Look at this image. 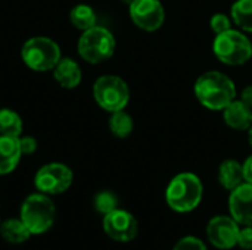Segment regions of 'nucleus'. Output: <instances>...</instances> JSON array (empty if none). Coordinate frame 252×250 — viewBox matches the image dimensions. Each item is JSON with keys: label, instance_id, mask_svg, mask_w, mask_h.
Wrapping results in <instances>:
<instances>
[{"label": "nucleus", "instance_id": "nucleus-1", "mask_svg": "<svg viewBox=\"0 0 252 250\" xmlns=\"http://www.w3.org/2000/svg\"><path fill=\"white\" fill-rule=\"evenodd\" d=\"M195 96L210 111H223L236 99V87L232 78L219 71L204 72L195 83Z\"/></svg>", "mask_w": 252, "mask_h": 250}, {"label": "nucleus", "instance_id": "nucleus-2", "mask_svg": "<svg viewBox=\"0 0 252 250\" xmlns=\"http://www.w3.org/2000/svg\"><path fill=\"white\" fill-rule=\"evenodd\" d=\"M202 194L204 187L198 175L192 172H182L170 181L165 190V200L173 211L186 214L198 208L202 200Z\"/></svg>", "mask_w": 252, "mask_h": 250}, {"label": "nucleus", "instance_id": "nucleus-3", "mask_svg": "<svg viewBox=\"0 0 252 250\" xmlns=\"http://www.w3.org/2000/svg\"><path fill=\"white\" fill-rule=\"evenodd\" d=\"M213 52L220 62L230 66H239L252 57V43L244 32L230 28L217 34L213 43Z\"/></svg>", "mask_w": 252, "mask_h": 250}, {"label": "nucleus", "instance_id": "nucleus-4", "mask_svg": "<svg viewBox=\"0 0 252 250\" xmlns=\"http://www.w3.org/2000/svg\"><path fill=\"white\" fill-rule=\"evenodd\" d=\"M56 209L53 202L44 193L30 194L21 206V220L31 234H43L55 222Z\"/></svg>", "mask_w": 252, "mask_h": 250}, {"label": "nucleus", "instance_id": "nucleus-5", "mask_svg": "<svg viewBox=\"0 0 252 250\" xmlns=\"http://www.w3.org/2000/svg\"><path fill=\"white\" fill-rule=\"evenodd\" d=\"M21 56L24 63L38 72L53 71L61 57V47L49 37H32L22 46Z\"/></svg>", "mask_w": 252, "mask_h": 250}, {"label": "nucleus", "instance_id": "nucleus-6", "mask_svg": "<svg viewBox=\"0 0 252 250\" xmlns=\"http://www.w3.org/2000/svg\"><path fill=\"white\" fill-rule=\"evenodd\" d=\"M78 55L89 63H100L108 60L115 50V38L112 32L103 27L94 25L83 32L78 40Z\"/></svg>", "mask_w": 252, "mask_h": 250}, {"label": "nucleus", "instance_id": "nucleus-7", "mask_svg": "<svg viewBox=\"0 0 252 250\" xmlns=\"http://www.w3.org/2000/svg\"><path fill=\"white\" fill-rule=\"evenodd\" d=\"M93 96L102 109L112 113L117 111H124L130 100V90L123 78L115 75H103L96 80L93 85Z\"/></svg>", "mask_w": 252, "mask_h": 250}, {"label": "nucleus", "instance_id": "nucleus-8", "mask_svg": "<svg viewBox=\"0 0 252 250\" xmlns=\"http://www.w3.org/2000/svg\"><path fill=\"white\" fill-rule=\"evenodd\" d=\"M72 171L63 164H47L41 167L34 178V184L40 193L44 194H61L68 190L72 184Z\"/></svg>", "mask_w": 252, "mask_h": 250}, {"label": "nucleus", "instance_id": "nucleus-9", "mask_svg": "<svg viewBox=\"0 0 252 250\" xmlns=\"http://www.w3.org/2000/svg\"><path fill=\"white\" fill-rule=\"evenodd\" d=\"M130 18L140 29L152 32L162 27L165 10L159 0H134L128 6Z\"/></svg>", "mask_w": 252, "mask_h": 250}, {"label": "nucleus", "instance_id": "nucleus-10", "mask_svg": "<svg viewBox=\"0 0 252 250\" xmlns=\"http://www.w3.org/2000/svg\"><path fill=\"white\" fill-rule=\"evenodd\" d=\"M103 231L115 242H131L139 231V224L134 215L127 211L115 209L103 215Z\"/></svg>", "mask_w": 252, "mask_h": 250}, {"label": "nucleus", "instance_id": "nucleus-11", "mask_svg": "<svg viewBox=\"0 0 252 250\" xmlns=\"http://www.w3.org/2000/svg\"><path fill=\"white\" fill-rule=\"evenodd\" d=\"M239 230V224L232 217L219 215L210 220L207 225V237L217 249H232L238 245Z\"/></svg>", "mask_w": 252, "mask_h": 250}, {"label": "nucleus", "instance_id": "nucleus-12", "mask_svg": "<svg viewBox=\"0 0 252 250\" xmlns=\"http://www.w3.org/2000/svg\"><path fill=\"white\" fill-rule=\"evenodd\" d=\"M230 217L239 225H252V184L242 183L230 192L229 197Z\"/></svg>", "mask_w": 252, "mask_h": 250}, {"label": "nucleus", "instance_id": "nucleus-13", "mask_svg": "<svg viewBox=\"0 0 252 250\" xmlns=\"http://www.w3.org/2000/svg\"><path fill=\"white\" fill-rule=\"evenodd\" d=\"M22 156L19 137L0 136V175L12 172Z\"/></svg>", "mask_w": 252, "mask_h": 250}, {"label": "nucleus", "instance_id": "nucleus-14", "mask_svg": "<svg viewBox=\"0 0 252 250\" xmlns=\"http://www.w3.org/2000/svg\"><path fill=\"white\" fill-rule=\"evenodd\" d=\"M224 122L233 130H250L252 125V109L242 100H233L223 109Z\"/></svg>", "mask_w": 252, "mask_h": 250}, {"label": "nucleus", "instance_id": "nucleus-15", "mask_svg": "<svg viewBox=\"0 0 252 250\" xmlns=\"http://www.w3.org/2000/svg\"><path fill=\"white\" fill-rule=\"evenodd\" d=\"M81 69L78 63L69 57L61 59L53 68V78L63 88H75L81 83Z\"/></svg>", "mask_w": 252, "mask_h": 250}, {"label": "nucleus", "instance_id": "nucleus-16", "mask_svg": "<svg viewBox=\"0 0 252 250\" xmlns=\"http://www.w3.org/2000/svg\"><path fill=\"white\" fill-rule=\"evenodd\" d=\"M219 181L226 190H235L238 186L245 183L244 167L235 159L224 161L219 168Z\"/></svg>", "mask_w": 252, "mask_h": 250}, {"label": "nucleus", "instance_id": "nucleus-17", "mask_svg": "<svg viewBox=\"0 0 252 250\" xmlns=\"http://www.w3.org/2000/svg\"><path fill=\"white\" fill-rule=\"evenodd\" d=\"M0 236L7 243L21 245L25 243L32 234L30 233V230L27 228V225L21 218H10L0 224Z\"/></svg>", "mask_w": 252, "mask_h": 250}, {"label": "nucleus", "instance_id": "nucleus-18", "mask_svg": "<svg viewBox=\"0 0 252 250\" xmlns=\"http://www.w3.org/2000/svg\"><path fill=\"white\" fill-rule=\"evenodd\" d=\"M69 21L75 28L81 31H87L96 25V13L87 4H77L69 12Z\"/></svg>", "mask_w": 252, "mask_h": 250}, {"label": "nucleus", "instance_id": "nucleus-19", "mask_svg": "<svg viewBox=\"0 0 252 250\" xmlns=\"http://www.w3.org/2000/svg\"><path fill=\"white\" fill-rule=\"evenodd\" d=\"M232 19L241 29L252 32V0H236L232 6Z\"/></svg>", "mask_w": 252, "mask_h": 250}, {"label": "nucleus", "instance_id": "nucleus-20", "mask_svg": "<svg viewBox=\"0 0 252 250\" xmlns=\"http://www.w3.org/2000/svg\"><path fill=\"white\" fill-rule=\"evenodd\" d=\"M22 128V119L16 112L10 109H0V136L21 137Z\"/></svg>", "mask_w": 252, "mask_h": 250}, {"label": "nucleus", "instance_id": "nucleus-21", "mask_svg": "<svg viewBox=\"0 0 252 250\" xmlns=\"http://www.w3.org/2000/svg\"><path fill=\"white\" fill-rule=\"evenodd\" d=\"M109 130L111 133L118 139H126L133 131V119L131 116L124 111L112 112V116L109 119Z\"/></svg>", "mask_w": 252, "mask_h": 250}, {"label": "nucleus", "instance_id": "nucleus-22", "mask_svg": "<svg viewBox=\"0 0 252 250\" xmlns=\"http://www.w3.org/2000/svg\"><path fill=\"white\" fill-rule=\"evenodd\" d=\"M94 208L97 212L106 215V214L118 209V199L111 192H100L94 197Z\"/></svg>", "mask_w": 252, "mask_h": 250}, {"label": "nucleus", "instance_id": "nucleus-23", "mask_svg": "<svg viewBox=\"0 0 252 250\" xmlns=\"http://www.w3.org/2000/svg\"><path fill=\"white\" fill-rule=\"evenodd\" d=\"M173 250H207V248L201 239L193 236H186L176 243Z\"/></svg>", "mask_w": 252, "mask_h": 250}, {"label": "nucleus", "instance_id": "nucleus-24", "mask_svg": "<svg viewBox=\"0 0 252 250\" xmlns=\"http://www.w3.org/2000/svg\"><path fill=\"white\" fill-rule=\"evenodd\" d=\"M210 25H211V29L216 34H221V32L232 28V21L226 13H216V15H213Z\"/></svg>", "mask_w": 252, "mask_h": 250}, {"label": "nucleus", "instance_id": "nucleus-25", "mask_svg": "<svg viewBox=\"0 0 252 250\" xmlns=\"http://www.w3.org/2000/svg\"><path fill=\"white\" fill-rule=\"evenodd\" d=\"M236 246L244 250H252V225H245L242 230H239Z\"/></svg>", "mask_w": 252, "mask_h": 250}, {"label": "nucleus", "instance_id": "nucleus-26", "mask_svg": "<svg viewBox=\"0 0 252 250\" xmlns=\"http://www.w3.org/2000/svg\"><path fill=\"white\" fill-rule=\"evenodd\" d=\"M19 147L22 155H31L37 150V141L34 137H19Z\"/></svg>", "mask_w": 252, "mask_h": 250}, {"label": "nucleus", "instance_id": "nucleus-27", "mask_svg": "<svg viewBox=\"0 0 252 250\" xmlns=\"http://www.w3.org/2000/svg\"><path fill=\"white\" fill-rule=\"evenodd\" d=\"M242 167H244V177H245V181L252 184V155L244 162V164H242Z\"/></svg>", "mask_w": 252, "mask_h": 250}, {"label": "nucleus", "instance_id": "nucleus-28", "mask_svg": "<svg viewBox=\"0 0 252 250\" xmlns=\"http://www.w3.org/2000/svg\"><path fill=\"white\" fill-rule=\"evenodd\" d=\"M241 100H242L245 105H248L252 109V85H248V87L244 88L242 96H241Z\"/></svg>", "mask_w": 252, "mask_h": 250}, {"label": "nucleus", "instance_id": "nucleus-29", "mask_svg": "<svg viewBox=\"0 0 252 250\" xmlns=\"http://www.w3.org/2000/svg\"><path fill=\"white\" fill-rule=\"evenodd\" d=\"M248 141H250V144H251L252 147V125L250 127V130H248Z\"/></svg>", "mask_w": 252, "mask_h": 250}, {"label": "nucleus", "instance_id": "nucleus-30", "mask_svg": "<svg viewBox=\"0 0 252 250\" xmlns=\"http://www.w3.org/2000/svg\"><path fill=\"white\" fill-rule=\"evenodd\" d=\"M121 1H123V3H126V4H128V6H130V4H131V3H133V1H134V0H121Z\"/></svg>", "mask_w": 252, "mask_h": 250}]
</instances>
